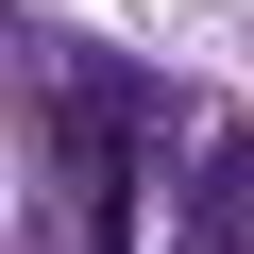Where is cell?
Returning <instances> with one entry per match:
<instances>
[{
    "label": "cell",
    "instance_id": "1",
    "mask_svg": "<svg viewBox=\"0 0 254 254\" xmlns=\"http://www.w3.org/2000/svg\"><path fill=\"white\" fill-rule=\"evenodd\" d=\"M51 170H68V237L85 254H136V187H153V102H119L102 68L68 85V119H51Z\"/></svg>",
    "mask_w": 254,
    "mask_h": 254
},
{
    "label": "cell",
    "instance_id": "2",
    "mask_svg": "<svg viewBox=\"0 0 254 254\" xmlns=\"http://www.w3.org/2000/svg\"><path fill=\"white\" fill-rule=\"evenodd\" d=\"M203 254H254V136L203 153Z\"/></svg>",
    "mask_w": 254,
    "mask_h": 254
}]
</instances>
